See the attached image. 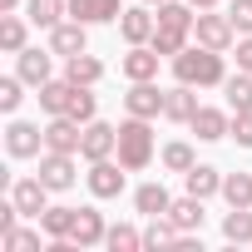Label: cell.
I'll return each mask as SVG.
<instances>
[{"instance_id":"obj_1","label":"cell","mask_w":252,"mask_h":252,"mask_svg":"<svg viewBox=\"0 0 252 252\" xmlns=\"http://www.w3.org/2000/svg\"><path fill=\"white\" fill-rule=\"evenodd\" d=\"M173 79H178V84H193V89H222V79H227L222 50L188 45L183 55H173Z\"/></svg>"},{"instance_id":"obj_2","label":"cell","mask_w":252,"mask_h":252,"mask_svg":"<svg viewBox=\"0 0 252 252\" xmlns=\"http://www.w3.org/2000/svg\"><path fill=\"white\" fill-rule=\"evenodd\" d=\"M119 163L129 168V173H144L154 163V119L129 114V119L119 124Z\"/></svg>"},{"instance_id":"obj_3","label":"cell","mask_w":252,"mask_h":252,"mask_svg":"<svg viewBox=\"0 0 252 252\" xmlns=\"http://www.w3.org/2000/svg\"><path fill=\"white\" fill-rule=\"evenodd\" d=\"M193 40L198 45H208V50H232L237 45V30H232V20H227V10L218 15V10H198V20H193Z\"/></svg>"},{"instance_id":"obj_4","label":"cell","mask_w":252,"mask_h":252,"mask_svg":"<svg viewBox=\"0 0 252 252\" xmlns=\"http://www.w3.org/2000/svg\"><path fill=\"white\" fill-rule=\"evenodd\" d=\"M5 154H10V158H40V154H45V129H40V124H30V119H15V114H10Z\"/></svg>"},{"instance_id":"obj_5","label":"cell","mask_w":252,"mask_h":252,"mask_svg":"<svg viewBox=\"0 0 252 252\" xmlns=\"http://www.w3.org/2000/svg\"><path fill=\"white\" fill-rule=\"evenodd\" d=\"M119 154V129L104 119H89L84 124V144H79V158L84 163H99V158H114Z\"/></svg>"},{"instance_id":"obj_6","label":"cell","mask_w":252,"mask_h":252,"mask_svg":"<svg viewBox=\"0 0 252 252\" xmlns=\"http://www.w3.org/2000/svg\"><path fill=\"white\" fill-rule=\"evenodd\" d=\"M163 99H168V89H158V79H139V84H129V94H124V114L158 119L163 114Z\"/></svg>"},{"instance_id":"obj_7","label":"cell","mask_w":252,"mask_h":252,"mask_svg":"<svg viewBox=\"0 0 252 252\" xmlns=\"http://www.w3.org/2000/svg\"><path fill=\"white\" fill-rule=\"evenodd\" d=\"M10 203L20 208V218H35V222H40V213L50 208L45 178H40V173H35V178H15V183H10Z\"/></svg>"},{"instance_id":"obj_8","label":"cell","mask_w":252,"mask_h":252,"mask_svg":"<svg viewBox=\"0 0 252 252\" xmlns=\"http://www.w3.org/2000/svg\"><path fill=\"white\" fill-rule=\"evenodd\" d=\"M79 144H84V124L69 119V114H50V124H45V149H55V154H79Z\"/></svg>"},{"instance_id":"obj_9","label":"cell","mask_w":252,"mask_h":252,"mask_svg":"<svg viewBox=\"0 0 252 252\" xmlns=\"http://www.w3.org/2000/svg\"><path fill=\"white\" fill-rule=\"evenodd\" d=\"M124 163H114V158H99V163H89V173H84V183H89V193L104 203V198H119L124 193Z\"/></svg>"},{"instance_id":"obj_10","label":"cell","mask_w":252,"mask_h":252,"mask_svg":"<svg viewBox=\"0 0 252 252\" xmlns=\"http://www.w3.org/2000/svg\"><path fill=\"white\" fill-rule=\"evenodd\" d=\"M50 55H55V50H30V45H25V50L15 55V74H20L30 89L50 84V79H55V60H50Z\"/></svg>"},{"instance_id":"obj_11","label":"cell","mask_w":252,"mask_h":252,"mask_svg":"<svg viewBox=\"0 0 252 252\" xmlns=\"http://www.w3.org/2000/svg\"><path fill=\"white\" fill-rule=\"evenodd\" d=\"M40 178H45V188L50 193H64V188H74V154H55V149H45L40 154Z\"/></svg>"},{"instance_id":"obj_12","label":"cell","mask_w":252,"mask_h":252,"mask_svg":"<svg viewBox=\"0 0 252 252\" xmlns=\"http://www.w3.org/2000/svg\"><path fill=\"white\" fill-rule=\"evenodd\" d=\"M158 50L154 45H129V55L119 60V74L129 79V84H139V79H158Z\"/></svg>"},{"instance_id":"obj_13","label":"cell","mask_w":252,"mask_h":252,"mask_svg":"<svg viewBox=\"0 0 252 252\" xmlns=\"http://www.w3.org/2000/svg\"><path fill=\"white\" fill-rule=\"evenodd\" d=\"M50 50H55L60 60L84 55V50H89V25H79V20H60V25L50 30Z\"/></svg>"},{"instance_id":"obj_14","label":"cell","mask_w":252,"mask_h":252,"mask_svg":"<svg viewBox=\"0 0 252 252\" xmlns=\"http://www.w3.org/2000/svg\"><path fill=\"white\" fill-rule=\"evenodd\" d=\"M154 30H158V15H149V5H134V10L119 15V35H124V45H149Z\"/></svg>"},{"instance_id":"obj_15","label":"cell","mask_w":252,"mask_h":252,"mask_svg":"<svg viewBox=\"0 0 252 252\" xmlns=\"http://www.w3.org/2000/svg\"><path fill=\"white\" fill-rule=\"evenodd\" d=\"M119 15H124L119 0H69V20H79V25H109Z\"/></svg>"},{"instance_id":"obj_16","label":"cell","mask_w":252,"mask_h":252,"mask_svg":"<svg viewBox=\"0 0 252 252\" xmlns=\"http://www.w3.org/2000/svg\"><path fill=\"white\" fill-rule=\"evenodd\" d=\"M188 129L203 139V144H218V139H227V129H232V119L222 114V109H208V104H198V114L188 119Z\"/></svg>"},{"instance_id":"obj_17","label":"cell","mask_w":252,"mask_h":252,"mask_svg":"<svg viewBox=\"0 0 252 252\" xmlns=\"http://www.w3.org/2000/svg\"><path fill=\"white\" fill-rule=\"evenodd\" d=\"M104 237H109L104 213L99 208H79V218H74V247H104Z\"/></svg>"},{"instance_id":"obj_18","label":"cell","mask_w":252,"mask_h":252,"mask_svg":"<svg viewBox=\"0 0 252 252\" xmlns=\"http://www.w3.org/2000/svg\"><path fill=\"white\" fill-rule=\"evenodd\" d=\"M183 188H188L193 198H203V203H208L213 193H222V173H218L213 163H193V168L183 173Z\"/></svg>"},{"instance_id":"obj_19","label":"cell","mask_w":252,"mask_h":252,"mask_svg":"<svg viewBox=\"0 0 252 252\" xmlns=\"http://www.w3.org/2000/svg\"><path fill=\"white\" fill-rule=\"evenodd\" d=\"M193 114H198V94H193V84H173V89H168V99H163V119L188 124Z\"/></svg>"},{"instance_id":"obj_20","label":"cell","mask_w":252,"mask_h":252,"mask_svg":"<svg viewBox=\"0 0 252 252\" xmlns=\"http://www.w3.org/2000/svg\"><path fill=\"white\" fill-rule=\"evenodd\" d=\"M134 208H139L144 218H163V213L173 208V193H168L163 183H144V188H134Z\"/></svg>"},{"instance_id":"obj_21","label":"cell","mask_w":252,"mask_h":252,"mask_svg":"<svg viewBox=\"0 0 252 252\" xmlns=\"http://www.w3.org/2000/svg\"><path fill=\"white\" fill-rule=\"evenodd\" d=\"M168 218L178 222V232H203V198H193V193H183V198H173V208H168Z\"/></svg>"},{"instance_id":"obj_22","label":"cell","mask_w":252,"mask_h":252,"mask_svg":"<svg viewBox=\"0 0 252 252\" xmlns=\"http://www.w3.org/2000/svg\"><path fill=\"white\" fill-rule=\"evenodd\" d=\"M35 99H40V109H45V114H64V109H69V99H74V79H50V84H40V89H35Z\"/></svg>"},{"instance_id":"obj_23","label":"cell","mask_w":252,"mask_h":252,"mask_svg":"<svg viewBox=\"0 0 252 252\" xmlns=\"http://www.w3.org/2000/svg\"><path fill=\"white\" fill-rule=\"evenodd\" d=\"M74 218H79V208H64V203L55 208V203H50V208L40 213V227H45L50 242H55V237H74Z\"/></svg>"},{"instance_id":"obj_24","label":"cell","mask_w":252,"mask_h":252,"mask_svg":"<svg viewBox=\"0 0 252 252\" xmlns=\"http://www.w3.org/2000/svg\"><path fill=\"white\" fill-rule=\"evenodd\" d=\"M25 15H30V25L55 30V25L69 15V0H25Z\"/></svg>"},{"instance_id":"obj_25","label":"cell","mask_w":252,"mask_h":252,"mask_svg":"<svg viewBox=\"0 0 252 252\" xmlns=\"http://www.w3.org/2000/svg\"><path fill=\"white\" fill-rule=\"evenodd\" d=\"M64 79H74V84H99V79H104V60H94L89 50H84V55H69V60H64Z\"/></svg>"},{"instance_id":"obj_26","label":"cell","mask_w":252,"mask_h":252,"mask_svg":"<svg viewBox=\"0 0 252 252\" xmlns=\"http://www.w3.org/2000/svg\"><path fill=\"white\" fill-rule=\"evenodd\" d=\"M222 94H227V109L232 114H252V74H227L222 79Z\"/></svg>"},{"instance_id":"obj_27","label":"cell","mask_w":252,"mask_h":252,"mask_svg":"<svg viewBox=\"0 0 252 252\" xmlns=\"http://www.w3.org/2000/svg\"><path fill=\"white\" fill-rule=\"evenodd\" d=\"M30 15H0V50L5 55H20L25 50V40H30V25H25Z\"/></svg>"},{"instance_id":"obj_28","label":"cell","mask_w":252,"mask_h":252,"mask_svg":"<svg viewBox=\"0 0 252 252\" xmlns=\"http://www.w3.org/2000/svg\"><path fill=\"white\" fill-rule=\"evenodd\" d=\"M178 222L163 213V218H149V227H144V247H178Z\"/></svg>"},{"instance_id":"obj_29","label":"cell","mask_w":252,"mask_h":252,"mask_svg":"<svg viewBox=\"0 0 252 252\" xmlns=\"http://www.w3.org/2000/svg\"><path fill=\"white\" fill-rule=\"evenodd\" d=\"M193 5H188V0H163V5H158V25H168V30H188L193 35Z\"/></svg>"},{"instance_id":"obj_30","label":"cell","mask_w":252,"mask_h":252,"mask_svg":"<svg viewBox=\"0 0 252 252\" xmlns=\"http://www.w3.org/2000/svg\"><path fill=\"white\" fill-rule=\"evenodd\" d=\"M222 198L227 208H252V173H222Z\"/></svg>"},{"instance_id":"obj_31","label":"cell","mask_w":252,"mask_h":252,"mask_svg":"<svg viewBox=\"0 0 252 252\" xmlns=\"http://www.w3.org/2000/svg\"><path fill=\"white\" fill-rule=\"evenodd\" d=\"M40 232L45 227H10V232H0V247H5V252H40Z\"/></svg>"},{"instance_id":"obj_32","label":"cell","mask_w":252,"mask_h":252,"mask_svg":"<svg viewBox=\"0 0 252 252\" xmlns=\"http://www.w3.org/2000/svg\"><path fill=\"white\" fill-rule=\"evenodd\" d=\"M188 40H193L188 30H168V25H158L149 45H154V50H158L163 60H173V55H183V50H188Z\"/></svg>"},{"instance_id":"obj_33","label":"cell","mask_w":252,"mask_h":252,"mask_svg":"<svg viewBox=\"0 0 252 252\" xmlns=\"http://www.w3.org/2000/svg\"><path fill=\"white\" fill-rule=\"evenodd\" d=\"M158 158H163V168H168V173H188V168L198 163V154H193V144H183V139H173V144H163V154H158Z\"/></svg>"},{"instance_id":"obj_34","label":"cell","mask_w":252,"mask_h":252,"mask_svg":"<svg viewBox=\"0 0 252 252\" xmlns=\"http://www.w3.org/2000/svg\"><path fill=\"white\" fill-rule=\"evenodd\" d=\"M104 247H109V252H139V247H144V232L129 227V222H114L109 237H104Z\"/></svg>"},{"instance_id":"obj_35","label":"cell","mask_w":252,"mask_h":252,"mask_svg":"<svg viewBox=\"0 0 252 252\" xmlns=\"http://www.w3.org/2000/svg\"><path fill=\"white\" fill-rule=\"evenodd\" d=\"M69 119H79V124H89L94 114H99V99H94V84H74V99H69V109H64Z\"/></svg>"},{"instance_id":"obj_36","label":"cell","mask_w":252,"mask_h":252,"mask_svg":"<svg viewBox=\"0 0 252 252\" xmlns=\"http://www.w3.org/2000/svg\"><path fill=\"white\" fill-rule=\"evenodd\" d=\"M222 237L227 242H252V208H232L222 218Z\"/></svg>"},{"instance_id":"obj_37","label":"cell","mask_w":252,"mask_h":252,"mask_svg":"<svg viewBox=\"0 0 252 252\" xmlns=\"http://www.w3.org/2000/svg\"><path fill=\"white\" fill-rule=\"evenodd\" d=\"M20 104H25V79L5 74L0 79V114H20Z\"/></svg>"},{"instance_id":"obj_38","label":"cell","mask_w":252,"mask_h":252,"mask_svg":"<svg viewBox=\"0 0 252 252\" xmlns=\"http://www.w3.org/2000/svg\"><path fill=\"white\" fill-rule=\"evenodd\" d=\"M227 20L237 35H252V0H227Z\"/></svg>"},{"instance_id":"obj_39","label":"cell","mask_w":252,"mask_h":252,"mask_svg":"<svg viewBox=\"0 0 252 252\" xmlns=\"http://www.w3.org/2000/svg\"><path fill=\"white\" fill-rule=\"evenodd\" d=\"M227 139H237V149H252V114H237V119H232Z\"/></svg>"},{"instance_id":"obj_40","label":"cell","mask_w":252,"mask_h":252,"mask_svg":"<svg viewBox=\"0 0 252 252\" xmlns=\"http://www.w3.org/2000/svg\"><path fill=\"white\" fill-rule=\"evenodd\" d=\"M232 60H237L242 74H252V35H237V55H232Z\"/></svg>"},{"instance_id":"obj_41","label":"cell","mask_w":252,"mask_h":252,"mask_svg":"<svg viewBox=\"0 0 252 252\" xmlns=\"http://www.w3.org/2000/svg\"><path fill=\"white\" fill-rule=\"evenodd\" d=\"M20 5H25V0H0V15H15Z\"/></svg>"},{"instance_id":"obj_42","label":"cell","mask_w":252,"mask_h":252,"mask_svg":"<svg viewBox=\"0 0 252 252\" xmlns=\"http://www.w3.org/2000/svg\"><path fill=\"white\" fill-rule=\"evenodd\" d=\"M188 5H193V10H218L222 0H188Z\"/></svg>"},{"instance_id":"obj_43","label":"cell","mask_w":252,"mask_h":252,"mask_svg":"<svg viewBox=\"0 0 252 252\" xmlns=\"http://www.w3.org/2000/svg\"><path fill=\"white\" fill-rule=\"evenodd\" d=\"M144 5H163V0H144Z\"/></svg>"}]
</instances>
